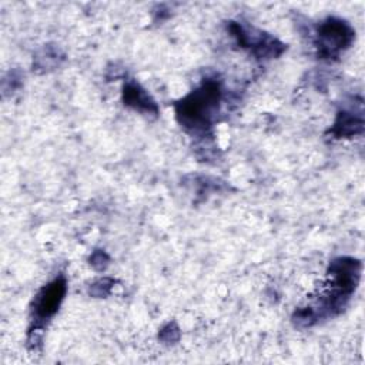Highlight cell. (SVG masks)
<instances>
[{
	"mask_svg": "<svg viewBox=\"0 0 365 365\" xmlns=\"http://www.w3.org/2000/svg\"><path fill=\"white\" fill-rule=\"evenodd\" d=\"M222 88L215 78L204 80L195 90L175 104L178 123L188 131L205 133L217 117Z\"/></svg>",
	"mask_w": 365,
	"mask_h": 365,
	"instance_id": "1",
	"label": "cell"
},
{
	"mask_svg": "<svg viewBox=\"0 0 365 365\" xmlns=\"http://www.w3.org/2000/svg\"><path fill=\"white\" fill-rule=\"evenodd\" d=\"M361 275V262L355 258L341 257L331 262L329 277L332 279V291L322 301V308L328 314L339 312L352 292L355 291Z\"/></svg>",
	"mask_w": 365,
	"mask_h": 365,
	"instance_id": "2",
	"label": "cell"
},
{
	"mask_svg": "<svg viewBox=\"0 0 365 365\" xmlns=\"http://www.w3.org/2000/svg\"><path fill=\"white\" fill-rule=\"evenodd\" d=\"M355 37L354 29L341 19L329 17L321 23L317 33L318 56L322 58L336 57L342 50L348 48Z\"/></svg>",
	"mask_w": 365,
	"mask_h": 365,
	"instance_id": "3",
	"label": "cell"
},
{
	"mask_svg": "<svg viewBox=\"0 0 365 365\" xmlns=\"http://www.w3.org/2000/svg\"><path fill=\"white\" fill-rule=\"evenodd\" d=\"M67 291V281L63 275L54 278L51 282L44 285L33 302V321L34 329L43 327L58 311Z\"/></svg>",
	"mask_w": 365,
	"mask_h": 365,
	"instance_id": "4",
	"label": "cell"
},
{
	"mask_svg": "<svg viewBox=\"0 0 365 365\" xmlns=\"http://www.w3.org/2000/svg\"><path fill=\"white\" fill-rule=\"evenodd\" d=\"M230 30L241 47L252 50L258 57H277L285 48V46L274 37L252 27H244L240 23L231 21Z\"/></svg>",
	"mask_w": 365,
	"mask_h": 365,
	"instance_id": "5",
	"label": "cell"
},
{
	"mask_svg": "<svg viewBox=\"0 0 365 365\" xmlns=\"http://www.w3.org/2000/svg\"><path fill=\"white\" fill-rule=\"evenodd\" d=\"M329 131L336 138L352 137V135L361 134L364 131L362 108H359V110L349 108V110L339 111L336 115V120Z\"/></svg>",
	"mask_w": 365,
	"mask_h": 365,
	"instance_id": "6",
	"label": "cell"
},
{
	"mask_svg": "<svg viewBox=\"0 0 365 365\" xmlns=\"http://www.w3.org/2000/svg\"><path fill=\"white\" fill-rule=\"evenodd\" d=\"M123 100L124 104L138 110L141 113H148V114H157L158 108L154 100L145 93L144 88H141L137 83L134 81H127L123 87Z\"/></svg>",
	"mask_w": 365,
	"mask_h": 365,
	"instance_id": "7",
	"label": "cell"
}]
</instances>
